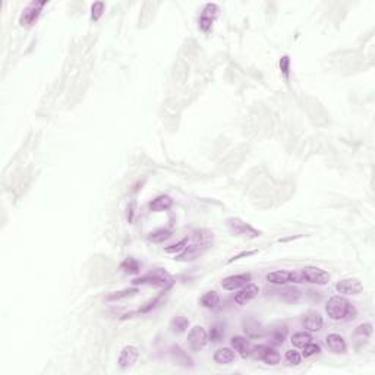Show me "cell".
Returning a JSON list of instances; mask_svg holds the SVG:
<instances>
[{"instance_id": "ac0fdd59", "label": "cell", "mask_w": 375, "mask_h": 375, "mask_svg": "<svg viewBox=\"0 0 375 375\" xmlns=\"http://www.w3.org/2000/svg\"><path fill=\"white\" fill-rule=\"evenodd\" d=\"M172 205H173V199L169 195H160L150 202V210L153 213H161L169 210Z\"/></svg>"}, {"instance_id": "484cf974", "label": "cell", "mask_w": 375, "mask_h": 375, "mask_svg": "<svg viewBox=\"0 0 375 375\" xmlns=\"http://www.w3.org/2000/svg\"><path fill=\"white\" fill-rule=\"evenodd\" d=\"M135 293H138V289H136V287H132V289H124V290H119V292H113V293L107 295V296H106V301H107V302L121 301V299H124V298L133 296Z\"/></svg>"}, {"instance_id": "e575fe53", "label": "cell", "mask_w": 375, "mask_h": 375, "mask_svg": "<svg viewBox=\"0 0 375 375\" xmlns=\"http://www.w3.org/2000/svg\"><path fill=\"white\" fill-rule=\"evenodd\" d=\"M213 22H214V19H211V18H208V16H201V19H199V27H201L202 31L207 32V31L211 30Z\"/></svg>"}, {"instance_id": "7402d4cb", "label": "cell", "mask_w": 375, "mask_h": 375, "mask_svg": "<svg viewBox=\"0 0 375 375\" xmlns=\"http://www.w3.org/2000/svg\"><path fill=\"white\" fill-rule=\"evenodd\" d=\"M219 302H220V296H219V293L214 292V290L204 293L202 298H201V305H202L204 308H208V310L216 308V307L219 305Z\"/></svg>"}, {"instance_id": "9a60e30c", "label": "cell", "mask_w": 375, "mask_h": 375, "mask_svg": "<svg viewBox=\"0 0 375 375\" xmlns=\"http://www.w3.org/2000/svg\"><path fill=\"white\" fill-rule=\"evenodd\" d=\"M325 343H327L328 349L334 353H344L346 349H347L346 340L340 334H336V333L328 334L327 339H325Z\"/></svg>"}, {"instance_id": "2e32d148", "label": "cell", "mask_w": 375, "mask_h": 375, "mask_svg": "<svg viewBox=\"0 0 375 375\" xmlns=\"http://www.w3.org/2000/svg\"><path fill=\"white\" fill-rule=\"evenodd\" d=\"M373 336V324L371 322H364V324H359L355 331H353V339L356 343H361V344H365L370 337Z\"/></svg>"}, {"instance_id": "f546056e", "label": "cell", "mask_w": 375, "mask_h": 375, "mask_svg": "<svg viewBox=\"0 0 375 375\" xmlns=\"http://www.w3.org/2000/svg\"><path fill=\"white\" fill-rule=\"evenodd\" d=\"M286 333H287V330L284 328V327H279V328H274L273 330V333H271V343L274 344V346H279V344H283V342H284V337H286Z\"/></svg>"}, {"instance_id": "d590c367", "label": "cell", "mask_w": 375, "mask_h": 375, "mask_svg": "<svg viewBox=\"0 0 375 375\" xmlns=\"http://www.w3.org/2000/svg\"><path fill=\"white\" fill-rule=\"evenodd\" d=\"M188 245V239H184V241H181L179 244H176V245H172L170 248H166L167 252H170V253H173V252H181V250H184L187 248Z\"/></svg>"}, {"instance_id": "cb8c5ba5", "label": "cell", "mask_w": 375, "mask_h": 375, "mask_svg": "<svg viewBox=\"0 0 375 375\" xmlns=\"http://www.w3.org/2000/svg\"><path fill=\"white\" fill-rule=\"evenodd\" d=\"M189 327V321H188V318L185 316H181V315H178V316H175L173 319H172V322H170V328H172V331L173 333H184V331H187V328Z\"/></svg>"}, {"instance_id": "d6a6232c", "label": "cell", "mask_w": 375, "mask_h": 375, "mask_svg": "<svg viewBox=\"0 0 375 375\" xmlns=\"http://www.w3.org/2000/svg\"><path fill=\"white\" fill-rule=\"evenodd\" d=\"M219 12H220V9H219V6H217V4H214V3H208V4L204 7L202 16H208V18H211V19H216V16L219 15Z\"/></svg>"}, {"instance_id": "7c38bea8", "label": "cell", "mask_w": 375, "mask_h": 375, "mask_svg": "<svg viewBox=\"0 0 375 375\" xmlns=\"http://www.w3.org/2000/svg\"><path fill=\"white\" fill-rule=\"evenodd\" d=\"M258 293H259V287H258L256 284H253V283H248V284H245V286L235 295V302H236L238 305H245V304L250 302Z\"/></svg>"}, {"instance_id": "d4e9b609", "label": "cell", "mask_w": 375, "mask_h": 375, "mask_svg": "<svg viewBox=\"0 0 375 375\" xmlns=\"http://www.w3.org/2000/svg\"><path fill=\"white\" fill-rule=\"evenodd\" d=\"M224 337V325L221 322H217L211 327L210 333H208V339L213 342V343H219L221 342Z\"/></svg>"}, {"instance_id": "52a82bcc", "label": "cell", "mask_w": 375, "mask_h": 375, "mask_svg": "<svg viewBox=\"0 0 375 375\" xmlns=\"http://www.w3.org/2000/svg\"><path fill=\"white\" fill-rule=\"evenodd\" d=\"M208 342V333L205 331L204 327L201 325H195L193 328H190L189 334H188V346L190 350L198 352L201 350Z\"/></svg>"}, {"instance_id": "7a4b0ae2", "label": "cell", "mask_w": 375, "mask_h": 375, "mask_svg": "<svg viewBox=\"0 0 375 375\" xmlns=\"http://www.w3.org/2000/svg\"><path fill=\"white\" fill-rule=\"evenodd\" d=\"M195 242L184 250V252L179 255V258L182 259H193V256H198L202 253V250H207L210 247V244L213 242V233H210L208 230H199L195 233L193 236Z\"/></svg>"}, {"instance_id": "4316f807", "label": "cell", "mask_w": 375, "mask_h": 375, "mask_svg": "<svg viewBox=\"0 0 375 375\" xmlns=\"http://www.w3.org/2000/svg\"><path fill=\"white\" fill-rule=\"evenodd\" d=\"M121 268L125 271L126 274H136L141 270V264L133 258H126L125 261L121 264Z\"/></svg>"}, {"instance_id": "d6986e66", "label": "cell", "mask_w": 375, "mask_h": 375, "mask_svg": "<svg viewBox=\"0 0 375 375\" xmlns=\"http://www.w3.org/2000/svg\"><path fill=\"white\" fill-rule=\"evenodd\" d=\"M214 362L219 365H229L235 361V352L230 347H221L214 353Z\"/></svg>"}, {"instance_id": "1f68e13d", "label": "cell", "mask_w": 375, "mask_h": 375, "mask_svg": "<svg viewBox=\"0 0 375 375\" xmlns=\"http://www.w3.org/2000/svg\"><path fill=\"white\" fill-rule=\"evenodd\" d=\"M284 358H286L287 364H290V365H299L301 359H302V355L299 352H296V350H287Z\"/></svg>"}, {"instance_id": "603a6c76", "label": "cell", "mask_w": 375, "mask_h": 375, "mask_svg": "<svg viewBox=\"0 0 375 375\" xmlns=\"http://www.w3.org/2000/svg\"><path fill=\"white\" fill-rule=\"evenodd\" d=\"M311 342H312V336L305 331H301V333H296L292 336V344L295 347H305Z\"/></svg>"}, {"instance_id": "3957f363", "label": "cell", "mask_w": 375, "mask_h": 375, "mask_svg": "<svg viewBox=\"0 0 375 375\" xmlns=\"http://www.w3.org/2000/svg\"><path fill=\"white\" fill-rule=\"evenodd\" d=\"M227 227L230 229V232L236 236H241V238H247V239H255V238H259L261 236V232L253 229L250 224L242 221L241 219L238 217H230L227 219Z\"/></svg>"}, {"instance_id": "4fadbf2b", "label": "cell", "mask_w": 375, "mask_h": 375, "mask_svg": "<svg viewBox=\"0 0 375 375\" xmlns=\"http://www.w3.org/2000/svg\"><path fill=\"white\" fill-rule=\"evenodd\" d=\"M170 356H172V361L176 365L182 367V368H192L193 367L192 358L188 355L181 346H172L170 347Z\"/></svg>"}, {"instance_id": "8d00e7d4", "label": "cell", "mask_w": 375, "mask_h": 375, "mask_svg": "<svg viewBox=\"0 0 375 375\" xmlns=\"http://www.w3.org/2000/svg\"><path fill=\"white\" fill-rule=\"evenodd\" d=\"M280 67H281L283 73L287 76V75H289V58H287V56H284V58L281 59V62H280Z\"/></svg>"}, {"instance_id": "30bf717a", "label": "cell", "mask_w": 375, "mask_h": 375, "mask_svg": "<svg viewBox=\"0 0 375 375\" xmlns=\"http://www.w3.org/2000/svg\"><path fill=\"white\" fill-rule=\"evenodd\" d=\"M138 358H139V349L136 346H132V344L125 346L119 355V367L122 370H129L136 364Z\"/></svg>"}, {"instance_id": "e0dca14e", "label": "cell", "mask_w": 375, "mask_h": 375, "mask_svg": "<svg viewBox=\"0 0 375 375\" xmlns=\"http://www.w3.org/2000/svg\"><path fill=\"white\" fill-rule=\"evenodd\" d=\"M230 346H232V349H233L235 352H238L242 358L250 356V342H248L245 337H242V336H235V337H232Z\"/></svg>"}, {"instance_id": "ba28073f", "label": "cell", "mask_w": 375, "mask_h": 375, "mask_svg": "<svg viewBox=\"0 0 375 375\" xmlns=\"http://www.w3.org/2000/svg\"><path fill=\"white\" fill-rule=\"evenodd\" d=\"M267 280L273 284L281 286V284H287V283H302V276L301 273H293V271H273L267 276Z\"/></svg>"}, {"instance_id": "836d02e7", "label": "cell", "mask_w": 375, "mask_h": 375, "mask_svg": "<svg viewBox=\"0 0 375 375\" xmlns=\"http://www.w3.org/2000/svg\"><path fill=\"white\" fill-rule=\"evenodd\" d=\"M321 352V347L318 346V344H315V343H308L305 347H304V352H302V356L304 358H311L313 355H316V353H319Z\"/></svg>"}, {"instance_id": "5bb4252c", "label": "cell", "mask_w": 375, "mask_h": 375, "mask_svg": "<svg viewBox=\"0 0 375 375\" xmlns=\"http://www.w3.org/2000/svg\"><path fill=\"white\" fill-rule=\"evenodd\" d=\"M322 324H324L322 316L315 311L307 312L302 318V327L308 331H319L322 328Z\"/></svg>"}, {"instance_id": "44dd1931", "label": "cell", "mask_w": 375, "mask_h": 375, "mask_svg": "<svg viewBox=\"0 0 375 375\" xmlns=\"http://www.w3.org/2000/svg\"><path fill=\"white\" fill-rule=\"evenodd\" d=\"M244 330L250 337H261L262 336V327L253 318L244 321Z\"/></svg>"}, {"instance_id": "83f0119b", "label": "cell", "mask_w": 375, "mask_h": 375, "mask_svg": "<svg viewBox=\"0 0 375 375\" xmlns=\"http://www.w3.org/2000/svg\"><path fill=\"white\" fill-rule=\"evenodd\" d=\"M301 296H302L301 292L295 287H287V289H283L280 292V298L283 301H287V302H296V301L301 299Z\"/></svg>"}, {"instance_id": "8fae6325", "label": "cell", "mask_w": 375, "mask_h": 375, "mask_svg": "<svg viewBox=\"0 0 375 375\" xmlns=\"http://www.w3.org/2000/svg\"><path fill=\"white\" fill-rule=\"evenodd\" d=\"M250 281V274L244 273V274H236V276H229L221 280V287L224 290H236L244 287Z\"/></svg>"}, {"instance_id": "6da1fadb", "label": "cell", "mask_w": 375, "mask_h": 375, "mask_svg": "<svg viewBox=\"0 0 375 375\" xmlns=\"http://www.w3.org/2000/svg\"><path fill=\"white\" fill-rule=\"evenodd\" d=\"M325 312L328 316L334 321L339 319H353L356 316V310L355 307L343 296H333L328 299L325 305Z\"/></svg>"}, {"instance_id": "f1b7e54d", "label": "cell", "mask_w": 375, "mask_h": 375, "mask_svg": "<svg viewBox=\"0 0 375 375\" xmlns=\"http://www.w3.org/2000/svg\"><path fill=\"white\" fill-rule=\"evenodd\" d=\"M170 236H172V232H170V230H167V229H160V230L153 232V233L148 236V241H150V242H154V244H160V242L167 241Z\"/></svg>"}, {"instance_id": "277c9868", "label": "cell", "mask_w": 375, "mask_h": 375, "mask_svg": "<svg viewBox=\"0 0 375 375\" xmlns=\"http://www.w3.org/2000/svg\"><path fill=\"white\" fill-rule=\"evenodd\" d=\"M169 283H172V277L164 270H156L153 273H148V274L133 280V284H150V286H156V287H164Z\"/></svg>"}, {"instance_id": "8992f818", "label": "cell", "mask_w": 375, "mask_h": 375, "mask_svg": "<svg viewBox=\"0 0 375 375\" xmlns=\"http://www.w3.org/2000/svg\"><path fill=\"white\" fill-rule=\"evenodd\" d=\"M46 0H41V1H31L21 13L19 16V24L22 27H31L40 16V12L41 9L46 6Z\"/></svg>"}, {"instance_id": "5b68a950", "label": "cell", "mask_w": 375, "mask_h": 375, "mask_svg": "<svg viewBox=\"0 0 375 375\" xmlns=\"http://www.w3.org/2000/svg\"><path fill=\"white\" fill-rule=\"evenodd\" d=\"M301 276H302L304 281L318 284V286L327 284L330 281V279H331V276L325 270H322L319 267H305V268H302Z\"/></svg>"}, {"instance_id": "4dcf8cb0", "label": "cell", "mask_w": 375, "mask_h": 375, "mask_svg": "<svg viewBox=\"0 0 375 375\" xmlns=\"http://www.w3.org/2000/svg\"><path fill=\"white\" fill-rule=\"evenodd\" d=\"M103 12H104V3L103 1H95L91 6V19L93 21H98L101 18Z\"/></svg>"}, {"instance_id": "ffe728a7", "label": "cell", "mask_w": 375, "mask_h": 375, "mask_svg": "<svg viewBox=\"0 0 375 375\" xmlns=\"http://www.w3.org/2000/svg\"><path fill=\"white\" fill-rule=\"evenodd\" d=\"M280 359H281V356L274 347H270V346L264 347V352L261 356L262 362H265L267 365H277V364H280Z\"/></svg>"}, {"instance_id": "9c48e42d", "label": "cell", "mask_w": 375, "mask_h": 375, "mask_svg": "<svg viewBox=\"0 0 375 375\" xmlns=\"http://www.w3.org/2000/svg\"><path fill=\"white\" fill-rule=\"evenodd\" d=\"M336 290L343 295H359L364 290V284L361 283L359 279L355 277L343 279L336 284Z\"/></svg>"}]
</instances>
